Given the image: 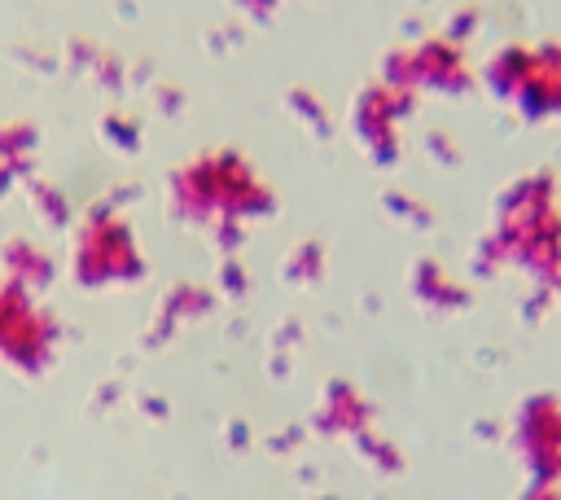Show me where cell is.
Returning <instances> with one entry per match:
<instances>
[{
	"label": "cell",
	"instance_id": "7a4b0ae2",
	"mask_svg": "<svg viewBox=\"0 0 561 500\" xmlns=\"http://www.w3.org/2000/svg\"><path fill=\"white\" fill-rule=\"evenodd\" d=\"M517 92L530 114H561V48L557 44L530 53V66Z\"/></svg>",
	"mask_w": 561,
	"mask_h": 500
},
{
	"label": "cell",
	"instance_id": "3957f363",
	"mask_svg": "<svg viewBox=\"0 0 561 500\" xmlns=\"http://www.w3.org/2000/svg\"><path fill=\"white\" fill-rule=\"evenodd\" d=\"M522 500H561V487H557V482H535Z\"/></svg>",
	"mask_w": 561,
	"mask_h": 500
},
{
	"label": "cell",
	"instance_id": "6da1fadb",
	"mask_svg": "<svg viewBox=\"0 0 561 500\" xmlns=\"http://www.w3.org/2000/svg\"><path fill=\"white\" fill-rule=\"evenodd\" d=\"M522 452L539 482L561 478V404L557 399H530L522 412Z\"/></svg>",
	"mask_w": 561,
	"mask_h": 500
},
{
	"label": "cell",
	"instance_id": "277c9868",
	"mask_svg": "<svg viewBox=\"0 0 561 500\" xmlns=\"http://www.w3.org/2000/svg\"><path fill=\"white\" fill-rule=\"evenodd\" d=\"M557 289H561V281H557Z\"/></svg>",
	"mask_w": 561,
	"mask_h": 500
}]
</instances>
